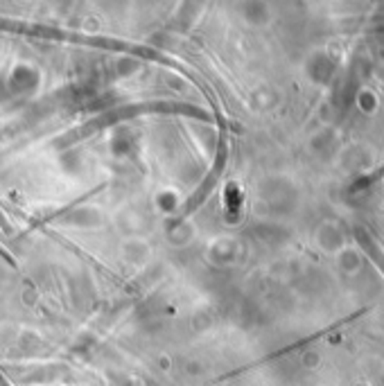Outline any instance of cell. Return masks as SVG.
I'll list each match as a JSON object with an SVG mask.
<instances>
[{
  "label": "cell",
  "mask_w": 384,
  "mask_h": 386,
  "mask_svg": "<svg viewBox=\"0 0 384 386\" xmlns=\"http://www.w3.org/2000/svg\"><path fill=\"white\" fill-rule=\"evenodd\" d=\"M382 172H384V169H378V172H373V176H366V179H361L359 184H355V186H353V192H355V190H361V188H366V186L371 184V181H378V179L382 176Z\"/></svg>",
  "instance_id": "7a4b0ae2"
},
{
  "label": "cell",
  "mask_w": 384,
  "mask_h": 386,
  "mask_svg": "<svg viewBox=\"0 0 384 386\" xmlns=\"http://www.w3.org/2000/svg\"><path fill=\"white\" fill-rule=\"evenodd\" d=\"M353 235H355V240L359 242L361 251H364V253L371 257V260H373V264H376L378 269L384 274V253H382V249L378 246V242L373 240L364 229H359V226H355V229H353Z\"/></svg>",
  "instance_id": "6da1fadb"
}]
</instances>
